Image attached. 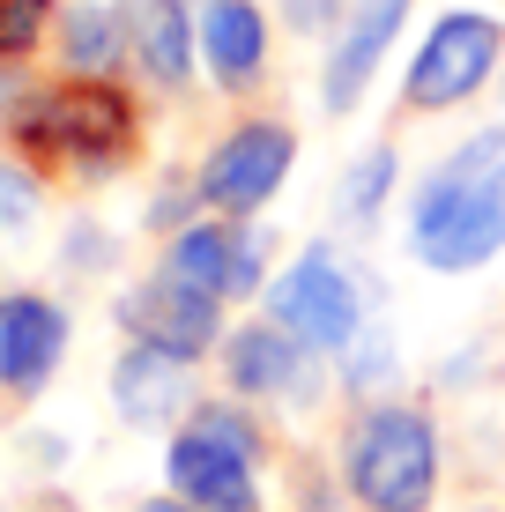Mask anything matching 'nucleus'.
Segmentation results:
<instances>
[{
	"instance_id": "obj_1",
	"label": "nucleus",
	"mask_w": 505,
	"mask_h": 512,
	"mask_svg": "<svg viewBox=\"0 0 505 512\" xmlns=\"http://www.w3.org/2000/svg\"><path fill=\"white\" fill-rule=\"evenodd\" d=\"M409 253L431 275H468L505 253V127L468 134L409 193Z\"/></svg>"
},
{
	"instance_id": "obj_2",
	"label": "nucleus",
	"mask_w": 505,
	"mask_h": 512,
	"mask_svg": "<svg viewBox=\"0 0 505 512\" xmlns=\"http://www.w3.org/2000/svg\"><path fill=\"white\" fill-rule=\"evenodd\" d=\"M342 483L364 512H431L439 498V431L409 401H379L342 438Z\"/></svg>"
},
{
	"instance_id": "obj_3",
	"label": "nucleus",
	"mask_w": 505,
	"mask_h": 512,
	"mask_svg": "<svg viewBox=\"0 0 505 512\" xmlns=\"http://www.w3.org/2000/svg\"><path fill=\"white\" fill-rule=\"evenodd\" d=\"M134 134H142L134 97L119 90V82H104V75H75V82H60V90L30 97L23 112H15V141H23V149L52 156V164H75V171H90V179L127 164Z\"/></svg>"
},
{
	"instance_id": "obj_4",
	"label": "nucleus",
	"mask_w": 505,
	"mask_h": 512,
	"mask_svg": "<svg viewBox=\"0 0 505 512\" xmlns=\"http://www.w3.org/2000/svg\"><path fill=\"white\" fill-rule=\"evenodd\" d=\"M268 320L290 327L312 357H342V349H357L364 297H357V275L342 268L335 245H305V253L268 282Z\"/></svg>"
},
{
	"instance_id": "obj_5",
	"label": "nucleus",
	"mask_w": 505,
	"mask_h": 512,
	"mask_svg": "<svg viewBox=\"0 0 505 512\" xmlns=\"http://www.w3.org/2000/svg\"><path fill=\"white\" fill-rule=\"evenodd\" d=\"M505 60V23L483 8H454L424 30L409 75H402V112H454L498 75Z\"/></svg>"
},
{
	"instance_id": "obj_6",
	"label": "nucleus",
	"mask_w": 505,
	"mask_h": 512,
	"mask_svg": "<svg viewBox=\"0 0 505 512\" xmlns=\"http://www.w3.org/2000/svg\"><path fill=\"white\" fill-rule=\"evenodd\" d=\"M290 164H298V134L283 119H246V127H231L208 149V164L194 179L201 208H216V216H260L275 201V186L290 179Z\"/></svg>"
},
{
	"instance_id": "obj_7",
	"label": "nucleus",
	"mask_w": 505,
	"mask_h": 512,
	"mask_svg": "<svg viewBox=\"0 0 505 512\" xmlns=\"http://www.w3.org/2000/svg\"><path fill=\"white\" fill-rule=\"evenodd\" d=\"M260 268H268V238L246 231V216H208V223H186L179 238L164 245V275L194 282L208 297H246Z\"/></svg>"
},
{
	"instance_id": "obj_8",
	"label": "nucleus",
	"mask_w": 505,
	"mask_h": 512,
	"mask_svg": "<svg viewBox=\"0 0 505 512\" xmlns=\"http://www.w3.org/2000/svg\"><path fill=\"white\" fill-rule=\"evenodd\" d=\"M253 461H260V453L201 431V423H186V431L171 438V453H164V475H171V498H186L201 512H260Z\"/></svg>"
},
{
	"instance_id": "obj_9",
	"label": "nucleus",
	"mask_w": 505,
	"mask_h": 512,
	"mask_svg": "<svg viewBox=\"0 0 505 512\" xmlns=\"http://www.w3.org/2000/svg\"><path fill=\"white\" fill-rule=\"evenodd\" d=\"M216 312H223V297H208V290H194V282H179L164 268H156L142 290L119 297V327H127L134 342H156V349H171V357H186V364H194L201 349H216V327H223Z\"/></svg>"
},
{
	"instance_id": "obj_10",
	"label": "nucleus",
	"mask_w": 505,
	"mask_h": 512,
	"mask_svg": "<svg viewBox=\"0 0 505 512\" xmlns=\"http://www.w3.org/2000/svg\"><path fill=\"white\" fill-rule=\"evenodd\" d=\"M416 0H350V15L335 23V52H327V75H320V104L327 112H350V104L372 90V75L387 67L394 38H402Z\"/></svg>"
},
{
	"instance_id": "obj_11",
	"label": "nucleus",
	"mask_w": 505,
	"mask_h": 512,
	"mask_svg": "<svg viewBox=\"0 0 505 512\" xmlns=\"http://www.w3.org/2000/svg\"><path fill=\"white\" fill-rule=\"evenodd\" d=\"M60 349H67V312L52 297H30V290L0 297V386L8 394H38Z\"/></svg>"
},
{
	"instance_id": "obj_12",
	"label": "nucleus",
	"mask_w": 505,
	"mask_h": 512,
	"mask_svg": "<svg viewBox=\"0 0 505 512\" xmlns=\"http://www.w3.org/2000/svg\"><path fill=\"white\" fill-rule=\"evenodd\" d=\"M305 364H312V349L275 320H253V327H238L231 342H223V379H231V394H253V401L298 394Z\"/></svg>"
},
{
	"instance_id": "obj_13",
	"label": "nucleus",
	"mask_w": 505,
	"mask_h": 512,
	"mask_svg": "<svg viewBox=\"0 0 505 512\" xmlns=\"http://www.w3.org/2000/svg\"><path fill=\"white\" fill-rule=\"evenodd\" d=\"M201 60L216 75V90H253L268 75V23L253 0H201Z\"/></svg>"
},
{
	"instance_id": "obj_14",
	"label": "nucleus",
	"mask_w": 505,
	"mask_h": 512,
	"mask_svg": "<svg viewBox=\"0 0 505 512\" xmlns=\"http://www.w3.org/2000/svg\"><path fill=\"white\" fill-rule=\"evenodd\" d=\"M119 23H127V52L149 67V82L179 90V82L194 75L201 23L186 15V0H119Z\"/></svg>"
},
{
	"instance_id": "obj_15",
	"label": "nucleus",
	"mask_w": 505,
	"mask_h": 512,
	"mask_svg": "<svg viewBox=\"0 0 505 512\" xmlns=\"http://www.w3.org/2000/svg\"><path fill=\"white\" fill-rule=\"evenodd\" d=\"M186 357H171V349H156V342H134L127 357L112 364V401H119V416L127 423H171L186 409Z\"/></svg>"
},
{
	"instance_id": "obj_16",
	"label": "nucleus",
	"mask_w": 505,
	"mask_h": 512,
	"mask_svg": "<svg viewBox=\"0 0 505 512\" xmlns=\"http://www.w3.org/2000/svg\"><path fill=\"white\" fill-rule=\"evenodd\" d=\"M60 45H67V67H75V75H104V67H119V52H127V23H119V8L82 0V8L60 15Z\"/></svg>"
},
{
	"instance_id": "obj_17",
	"label": "nucleus",
	"mask_w": 505,
	"mask_h": 512,
	"mask_svg": "<svg viewBox=\"0 0 505 512\" xmlns=\"http://www.w3.org/2000/svg\"><path fill=\"white\" fill-rule=\"evenodd\" d=\"M394 171H402L394 141H372V149H364L357 164L342 171V193H335V208H342L350 223H372L379 208H387V193H394Z\"/></svg>"
},
{
	"instance_id": "obj_18",
	"label": "nucleus",
	"mask_w": 505,
	"mask_h": 512,
	"mask_svg": "<svg viewBox=\"0 0 505 512\" xmlns=\"http://www.w3.org/2000/svg\"><path fill=\"white\" fill-rule=\"evenodd\" d=\"M52 8H60V0H0V60H23V52L45 38Z\"/></svg>"
},
{
	"instance_id": "obj_19",
	"label": "nucleus",
	"mask_w": 505,
	"mask_h": 512,
	"mask_svg": "<svg viewBox=\"0 0 505 512\" xmlns=\"http://www.w3.org/2000/svg\"><path fill=\"white\" fill-rule=\"evenodd\" d=\"M194 423H201V431H216V438H231V446H246V453H260L253 416H246V409H231V401H201V409H194Z\"/></svg>"
},
{
	"instance_id": "obj_20",
	"label": "nucleus",
	"mask_w": 505,
	"mask_h": 512,
	"mask_svg": "<svg viewBox=\"0 0 505 512\" xmlns=\"http://www.w3.org/2000/svg\"><path fill=\"white\" fill-rule=\"evenodd\" d=\"M283 15H290L298 30H327L335 15H350V0H283Z\"/></svg>"
},
{
	"instance_id": "obj_21",
	"label": "nucleus",
	"mask_w": 505,
	"mask_h": 512,
	"mask_svg": "<svg viewBox=\"0 0 505 512\" xmlns=\"http://www.w3.org/2000/svg\"><path fill=\"white\" fill-rule=\"evenodd\" d=\"M8 216H30V179H8V171H0V223Z\"/></svg>"
},
{
	"instance_id": "obj_22",
	"label": "nucleus",
	"mask_w": 505,
	"mask_h": 512,
	"mask_svg": "<svg viewBox=\"0 0 505 512\" xmlns=\"http://www.w3.org/2000/svg\"><path fill=\"white\" fill-rule=\"evenodd\" d=\"M142 512H201V505H186V498H149Z\"/></svg>"
}]
</instances>
